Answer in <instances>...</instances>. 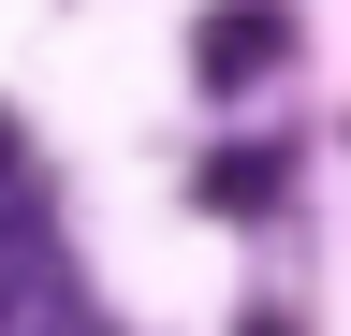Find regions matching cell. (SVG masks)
Wrapping results in <instances>:
<instances>
[{"label": "cell", "mask_w": 351, "mask_h": 336, "mask_svg": "<svg viewBox=\"0 0 351 336\" xmlns=\"http://www.w3.org/2000/svg\"><path fill=\"white\" fill-rule=\"evenodd\" d=\"M278 44H293V15H278V0H219V15L191 29V73H205L219 103H234V88H249V73L278 59Z\"/></svg>", "instance_id": "1"}, {"label": "cell", "mask_w": 351, "mask_h": 336, "mask_svg": "<svg viewBox=\"0 0 351 336\" xmlns=\"http://www.w3.org/2000/svg\"><path fill=\"white\" fill-rule=\"evenodd\" d=\"M205 205H219V220L278 205V146H219V161H205Z\"/></svg>", "instance_id": "2"}, {"label": "cell", "mask_w": 351, "mask_h": 336, "mask_svg": "<svg viewBox=\"0 0 351 336\" xmlns=\"http://www.w3.org/2000/svg\"><path fill=\"white\" fill-rule=\"evenodd\" d=\"M249 336H293V322H278V307H263V322H249Z\"/></svg>", "instance_id": "3"}]
</instances>
